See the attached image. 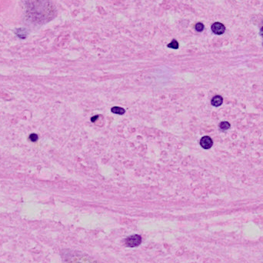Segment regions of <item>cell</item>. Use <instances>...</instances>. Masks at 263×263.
<instances>
[{"label": "cell", "instance_id": "6da1fadb", "mask_svg": "<svg viewBox=\"0 0 263 263\" xmlns=\"http://www.w3.org/2000/svg\"><path fill=\"white\" fill-rule=\"evenodd\" d=\"M125 243L128 247L139 246V245L142 243V237L139 235L131 236L126 239Z\"/></svg>", "mask_w": 263, "mask_h": 263}, {"label": "cell", "instance_id": "7a4b0ae2", "mask_svg": "<svg viewBox=\"0 0 263 263\" xmlns=\"http://www.w3.org/2000/svg\"><path fill=\"white\" fill-rule=\"evenodd\" d=\"M212 31L216 35H222L226 31V27L223 24L220 23H215L212 25Z\"/></svg>", "mask_w": 263, "mask_h": 263}, {"label": "cell", "instance_id": "3957f363", "mask_svg": "<svg viewBox=\"0 0 263 263\" xmlns=\"http://www.w3.org/2000/svg\"><path fill=\"white\" fill-rule=\"evenodd\" d=\"M200 145L203 149H209L213 145V142L209 136H204L200 140Z\"/></svg>", "mask_w": 263, "mask_h": 263}, {"label": "cell", "instance_id": "277c9868", "mask_svg": "<svg viewBox=\"0 0 263 263\" xmlns=\"http://www.w3.org/2000/svg\"><path fill=\"white\" fill-rule=\"evenodd\" d=\"M223 102V99L221 95H216L215 97L212 98L211 101V104L215 107H219Z\"/></svg>", "mask_w": 263, "mask_h": 263}, {"label": "cell", "instance_id": "5b68a950", "mask_svg": "<svg viewBox=\"0 0 263 263\" xmlns=\"http://www.w3.org/2000/svg\"><path fill=\"white\" fill-rule=\"evenodd\" d=\"M16 35L18 36L20 39H25L26 36L28 35V31L26 29H24V28H19V29H16Z\"/></svg>", "mask_w": 263, "mask_h": 263}, {"label": "cell", "instance_id": "8992f818", "mask_svg": "<svg viewBox=\"0 0 263 263\" xmlns=\"http://www.w3.org/2000/svg\"><path fill=\"white\" fill-rule=\"evenodd\" d=\"M111 112L115 113V114L118 115H123L126 112V109L122 107H118V106H114L111 109Z\"/></svg>", "mask_w": 263, "mask_h": 263}, {"label": "cell", "instance_id": "52a82bcc", "mask_svg": "<svg viewBox=\"0 0 263 263\" xmlns=\"http://www.w3.org/2000/svg\"><path fill=\"white\" fill-rule=\"evenodd\" d=\"M219 128L221 130L226 131L230 128V124L228 122H222L220 123Z\"/></svg>", "mask_w": 263, "mask_h": 263}, {"label": "cell", "instance_id": "ba28073f", "mask_svg": "<svg viewBox=\"0 0 263 263\" xmlns=\"http://www.w3.org/2000/svg\"><path fill=\"white\" fill-rule=\"evenodd\" d=\"M169 48H171V49H177L178 48V42L176 41V40L173 39L169 44L167 45Z\"/></svg>", "mask_w": 263, "mask_h": 263}, {"label": "cell", "instance_id": "9c48e42d", "mask_svg": "<svg viewBox=\"0 0 263 263\" xmlns=\"http://www.w3.org/2000/svg\"><path fill=\"white\" fill-rule=\"evenodd\" d=\"M195 29L197 32H202L203 29H204V25L201 23H197L195 26Z\"/></svg>", "mask_w": 263, "mask_h": 263}, {"label": "cell", "instance_id": "30bf717a", "mask_svg": "<svg viewBox=\"0 0 263 263\" xmlns=\"http://www.w3.org/2000/svg\"><path fill=\"white\" fill-rule=\"evenodd\" d=\"M29 139L31 140L32 142H36L38 140V135L36 134H31L29 135Z\"/></svg>", "mask_w": 263, "mask_h": 263}, {"label": "cell", "instance_id": "8fae6325", "mask_svg": "<svg viewBox=\"0 0 263 263\" xmlns=\"http://www.w3.org/2000/svg\"><path fill=\"white\" fill-rule=\"evenodd\" d=\"M98 118H99V116H94V117H92L91 121L92 122H95V121H96V119H97Z\"/></svg>", "mask_w": 263, "mask_h": 263}, {"label": "cell", "instance_id": "7c38bea8", "mask_svg": "<svg viewBox=\"0 0 263 263\" xmlns=\"http://www.w3.org/2000/svg\"><path fill=\"white\" fill-rule=\"evenodd\" d=\"M260 35H261L262 36V37H263V27L262 28L261 30H260Z\"/></svg>", "mask_w": 263, "mask_h": 263}]
</instances>
